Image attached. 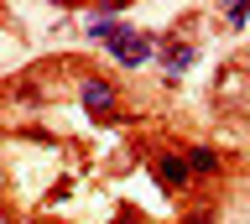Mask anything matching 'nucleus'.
Wrapping results in <instances>:
<instances>
[{"instance_id": "nucleus-7", "label": "nucleus", "mask_w": 250, "mask_h": 224, "mask_svg": "<svg viewBox=\"0 0 250 224\" xmlns=\"http://www.w3.org/2000/svg\"><path fill=\"white\" fill-rule=\"evenodd\" d=\"M224 21H229V32H234V26H245V21H250V0H240V5H224Z\"/></svg>"}, {"instance_id": "nucleus-1", "label": "nucleus", "mask_w": 250, "mask_h": 224, "mask_svg": "<svg viewBox=\"0 0 250 224\" xmlns=\"http://www.w3.org/2000/svg\"><path fill=\"white\" fill-rule=\"evenodd\" d=\"M130 26H125V5H99V11H83V37L89 42H115V37H125Z\"/></svg>"}, {"instance_id": "nucleus-3", "label": "nucleus", "mask_w": 250, "mask_h": 224, "mask_svg": "<svg viewBox=\"0 0 250 224\" xmlns=\"http://www.w3.org/2000/svg\"><path fill=\"white\" fill-rule=\"evenodd\" d=\"M156 58H162V73L177 79V73H188V68L198 63V47L183 42V37H156Z\"/></svg>"}, {"instance_id": "nucleus-6", "label": "nucleus", "mask_w": 250, "mask_h": 224, "mask_svg": "<svg viewBox=\"0 0 250 224\" xmlns=\"http://www.w3.org/2000/svg\"><path fill=\"white\" fill-rule=\"evenodd\" d=\"M188 167H193V172H224V157H219L214 146H188Z\"/></svg>"}, {"instance_id": "nucleus-8", "label": "nucleus", "mask_w": 250, "mask_h": 224, "mask_svg": "<svg viewBox=\"0 0 250 224\" xmlns=\"http://www.w3.org/2000/svg\"><path fill=\"white\" fill-rule=\"evenodd\" d=\"M183 224H214V204H198V208H193V214H188Z\"/></svg>"}, {"instance_id": "nucleus-2", "label": "nucleus", "mask_w": 250, "mask_h": 224, "mask_svg": "<svg viewBox=\"0 0 250 224\" xmlns=\"http://www.w3.org/2000/svg\"><path fill=\"white\" fill-rule=\"evenodd\" d=\"M151 52H156V37L136 32V26H130L125 37H115V42H109V58H115L120 68H146V63H151Z\"/></svg>"}, {"instance_id": "nucleus-5", "label": "nucleus", "mask_w": 250, "mask_h": 224, "mask_svg": "<svg viewBox=\"0 0 250 224\" xmlns=\"http://www.w3.org/2000/svg\"><path fill=\"white\" fill-rule=\"evenodd\" d=\"M151 177L156 183H162V188H188V183H193V167H188V157H172V151H162V157L151 162Z\"/></svg>"}, {"instance_id": "nucleus-4", "label": "nucleus", "mask_w": 250, "mask_h": 224, "mask_svg": "<svg viewBox=\"0 0 250 224\" xmlns=\"http://www.w3.org/2000/svg\"><path fill=\"white\" fill-rule=\"evenodd\" d=\"M115 83L109 79H99V73H83V83H78V104L83 110H94V115H115Z\"/></svg>"}, {"instance_id": "nucleus-9", "label": "nucleus", "mask_w": 250, "mask_h": 224, "mask_svg": "<svg viewBox=\"0 0 250 224\" xmlns=\"http://www.w3.org/2000/svg\"><path fill=\"white\" fill-rule=\"evenodd\" d=\"M115 224H141V214H120V219H115Z\"/></svg>"}]
</instances>
